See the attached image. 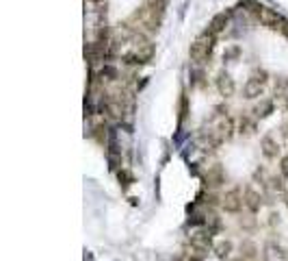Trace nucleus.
<instances>
[{
    "mask_svg": "<svg viewBox=\"0 0 288 261\" xmlns=\"http://www.w3.org/2000/svg\"><path fill=\"white\" fill-rule=\"evenodd\" d=\"M158 11L156 7H143L139 9L137 13L133 15V20H130V24H135V28L139 33H145V31H156L158 28Z\"/></svg>",
    "mask_w": 288,
    "mask_h": 261,
    "instance_id": "1",
    "label": "nucleus"
},
{
    "mask_svg": "<svg viewBox=\"0 0 288 261\" xmlns=\"http://www.w3.org/2000/svg\"><path fill=\"white\" fill-rule=\"evenodd\" d=\"M243 200H245V205H247L251 211H258V207H260V196H258L254 189H247L245 196H243Z\"/></svg>",
    "mask_w": 288,
    "mask_h": 261,
    "instance_id": "10",
    "label": "nucleus"
},
{
    "mask_svg": "<svg viewBox=\"0 0 288 261\" xmlns=\"http://www.w3.org/2000/svg\"><path fill=\"white\" fill-rule=\"evenodd\" d=\"M273 111V100H262V105H258L254 109L256 118H267Z\"/></svg>",
    "mask_w": 288,
    "mask_h": 261,
    "instance_id": "11",
    "label": "nucleus"
},
{
    "mask_svg": "<svg viewBox=\"0 0 288 261\" xmlns=\"http://www.w3.org/2000/svg\"><path fill=\"white\" fill-rule=\"evenodd\" d=\"M213 41H215V35L211 31L202 33L200 37H197L193 44H191V50H189V57L193 59L195 63H202L204 59L213 52Z\"/></svg>",
    "mask_w": 288,
    "mask_h": 261,
    "instance_id": "2",
    "label": "nucleus"
},
{
    "mask_svg": "<svg viewBox=\"0 0 288 261\" xmlns=\"http://www.w3.org/2000/svg\"><path fill=\"white\" fill-rule=\"evenodd\" d=\"M282 129H284V130H282V133H284V137L288 139V124H286V127H282Z\"/></svg>",
    "mask_w": 288,
    "mask_h": 261,
    "instance_id": "17",
    "label": "nucleus"
},
{
    "mask_svg": "<svg viewBox=\"0 0 288 261\" xmlns=\"http://www.w3.org/2000/svg\"><path fill=\"white\" fill-rule=\"evenodd\" d=\"M284 203H286V207H288V189H286V194H284Z\"/></svg>",
    "mask_w": 288,
    "mask_h": 261,
    "instance_id": "18",
    "label": "nucleus"
},
{
    "mask_svg": "<svg viewBox=\"0 0 288 261\" xmlns=\"http://www.w3.org/2000/svg\"><path fill=\"white\" fill-rule=\"evenodd\" d=\"M206 181H208V185H211V187H219L221 183H223V172H221L219 165H213V168L208 170Z\"/></svg>",
    "mask_w": 288,
    "mask_h": 261,
    "instance_id": "9",
    "label": "nucleus"
},
{
    "mask_svg": "<svg viewBox=\"0 0 288 261\" xmlns=\"http://www.w3.org/2000/svg\"><path fill=\"white\" fill-rule=\"evenodd\" d=\"M245 257H256V248H254V244H245Z\"/></svg>",
    "mask_w": 288,
    "mask_h": 261,
    "instance_id": "15",
    "label": "nucleus"
},
{
    "mask_svg": "<svg viewBox=\"0 0 288 261\" xmlns=\"http://www.w3.org/2000/svg\"><path fill=\"white\" fill-rule=\"evenodd\" d=\"M223 209L225 211H230V213H238L243 209V205H245V200H243V196L238 189H230L225 196H223Z\"/></svg>",
    "mask_w": 288,
    "mask_h": 261,
    "instance_id": "3",
    "label": "nucleus"
},
{
    "mask_svg": "<svg viewBox=\"0 0 288 261\" xmlns=\"http://www.w3.org/2000/svg\"><path fill=\"white\" fill-rule=\"evenodd\" d=\"M225 26H227V15L225 13H217L211 20V26H208V31H211L213 35H219V33L225 31Z\"/></svg>",
    "mask_w": 288,
    "mask_h": 261,
    "instance_id": "8",
    "label": "nucleus"
},
{
    "mask_svg": "<svg viewBox=\"0 0 288 261\" xmlns=\"http://www.w3.org/2000/svg\"><path fill=\"white\" fill-rule=\"evenodd\" d=\"M262 87H265V83L258 81L256 76H251V79L245 83V87H243L245 98H258V96H262Z\"/></svg>",
    "mask_w": 288,
    "mask_h": 261,
    "instance_id": "5",
    "label": "nucleus"
},
{
    "mask_svg": "<svg viewBox=\"0 0 288 261\" xmlns=\"http://www.w3.org/2000/svg\"><path fill=\"white\" fill-rule=\"evenodd\" d=\"M215 251H217L219 257H227V255H230V251H232V242H221V244L215 248Z\"/></svg>",
    "mask_w": 288,
    "mask_h": 261,
    "instance_id": "13",
    "label": "nucleus"
},
{
    "mask_svg": "<svg viewBox=\"0 0 288 261\" xmlns=\"http://www.w3.org/2000/svg\"><path fill=\"white\" fill-rule=\"evenodd\" d=\"M234 261H243V259H234Z\"/></svg>",
    "mask_w": 288,
    "mask_h": 261,
    "instance_id": "19",
    "label": "nucleus"
},
{
    "mask_svg": "<svg viewBox=\"0 0 288 261\" xmlns=\"http://www.w3.org/2000/svg\"><path fill=\"white\" fill-rule=\"evenodd\" d=\"M280 172H282V176H284V179H288V157L282 159V163H280Z\"/></svg>",
    "mask_w": 288,
    "mask_h": 261,
    "instance_id": "14",
    "label": "nucleus"
},
{
    "mask_svg": "<svg viewBox=\"0 0 288 261\" xmlns=\"http://www.w3.org/2000/svg\"><path fill=\"white\" fill-rule=\"evenodd\" d=\"M217 90L221 96H225V98H230L234 92H236V85H234V79L227 72H219L217 74Z\"/></svg>",
    "mask_w": 288,
    "mask_h": 261,
    "instance_id": "4",
    "label": "nucleus"
},
{
    "mask_svg": "<svg viewBox=\"0 0 288 261\" xmlns=\"http://www.w3.org/2000/svg\"><path fill=\"white\" fill-rule=\"evenodd\" d=\"M275 96H282V98L288 100V79L280 81L278 85H275Z\"/></svg>",
    "mask_w": 288,
    "mask_h": 261,
    "instance_id": "12",
    "label": "nucleus"
},
{
    "mask_svg": "<svg viewBox=\"0 0 288 261\" xmlns=\"http://www.w3.org/2000/svg\"><path fill=\"white\" fill-rule=\"evenodd\" d=\"M149 4H152V7H156V9H160L165 4V0H147Z\"/></svg>",
    "mask_w": 288,
    "mask_h": 261,
    "instance_id": "16",
    "label": "nucleus"
},
{
    "mask_svg": "<svg viewBox=\"0 0 288 261\" xmlns=\"http://www.w3.org/2000/svg\"><path fill=\"white\" fill-rule=\"evenodd\" d=\"M213 130H215V135H217L219 141L230 139V137H232V130H234L232 120H230V118H221L219 124H217V129H213Z\"/></svg>",
    "mask_w": 288,
    "mask_h": 261,
    "instance_id": "6",
    "label": "nucleus"
},
{
    "mask_svg": "<svg viewBox=\"0 0 288 261\" xmlns=\"http://www.w3.org/2000/svg\"><path fill=\"white\" fill-rule=\"evenodd\" d=\"M262 152H265V157H269V159L278 157L280 146H278V141H275L271 135H265V137H262Z\"/></svg>",
    "mask_w": 288,
    "mask_h": 261,
    "instance_id": "7",
    "label": "nucleus"
}]
</instances>
